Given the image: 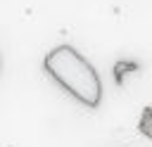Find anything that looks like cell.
Instances as JSON below:
<instances>
[{"label": "cell", "mask_w": 152, "mask_h": 147, "mask_svg": "<svg viewBox=\"0 0 152 147\" xmlns=\"http://www.w3.org/2000/svg\"><path fill=\"white\" fill-rule=\"evenodd\" d=\"M43 69L52 76L55 83H59L71 97H76L81 104L95 109L102 100V83L95 71V66L71 45H57L52 47L45 59Z\"/></svg>", "instance_id": "1"}, {"label": "cell", "mask_w": 152, "mask_h": 147, "mask_svg": "<svg viewBox=\"0 0 152 147\" xmlns=\"http://www.w3.org/2000/svg\"><path fill=\"white\" fill-rule=\"evenodd\" d=\"M138 69H140L138 62H116V64H114V78H116V85L124 83V76H126L128 71H138Z\"/></svg>", "instance_id": "2"}, {"label": "cell", "mask_w": 152, "mask_h": 147, "mask_svg": "<svg viewBox=\"0 0 152 147\" xmlns=\"http://www.w3.org/2000/svg\"><path fill=\"white\" fill-rule=\"evenodd\" d=\"M138 130L152 140V107H142V111H140V121H138Z\"/></svg>", "instance_id": "3"}]
</instances>
